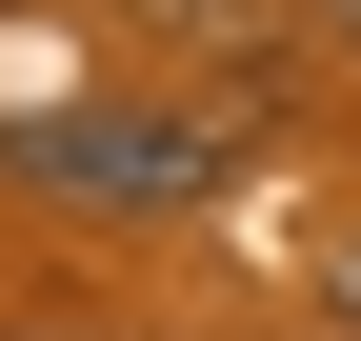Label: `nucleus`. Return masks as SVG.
<instances>
[{
  "label": "nucleus",
  "instance_id": "f03ea898",
  "mask_svg": "<svg viewBox=\"0 0 361 341\" xmlns=\"http://www.w3.org/2000/svg\"><path fill=\"white\" fill-rule=\"evenodd\" d=\"M322 302H341V321H361V221H341V261H322Z\"/></svg>",
  "mask_w": 361,
  "mask_h": 341
},
{
  "label": "nucleus",
  "instance_id": "f257e3e1",
  "mask_svg": "<svg viewBox=\"0 0 361 341\" xmlns=\"http://www.w3.org/2000/svg\"><path fill=\"white\" fill-rule=\"evenodd\" d=\"M20 181H40V201H121V221H161V201L221 181V120H180V101H61V120H20Z\"/></svg>",
  "mask_w": 361,
  "mask_h": 341
},
{
  "label": "nucleus",
  "instance_id": "7ed1b4c3",
  "mask_svg": "<svg viewBox=\"0 0 361 341\" xmlns=\"http://www.w3.org/2000/svg\"><path fill=\"white\" fill-rule=\"evenodd\" d=\"M322 20H341V61H361V0H322Z\"/></svg>",
  "mask_w": 361,
  "mask_h": 341
}]
</instances>
